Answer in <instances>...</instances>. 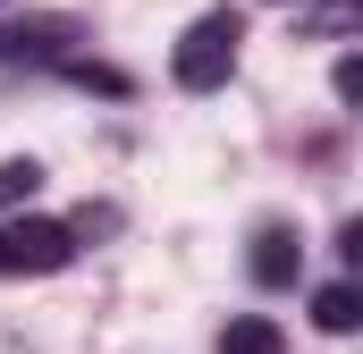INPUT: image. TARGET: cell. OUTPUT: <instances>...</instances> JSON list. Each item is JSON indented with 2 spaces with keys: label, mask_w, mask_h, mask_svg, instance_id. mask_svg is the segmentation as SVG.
Returning <instances> with one entry per match:
<instances>
[{
  "label": "cell",
  "mask_w": 363,
  "mask_h": 354,
  "mask_svg": "<svg viewBox=\"0 0 363 354\" xmlns=\"http://www.w3.org/2000/svg\"><path fill=\"white\" fill-rule=\"evenodd\" d=\"M237 42H245V17H237V8H211V17H194V25L178 34V51H169V76H178L186 93L228 85V68H237Z\"/></svg>",
  "instance_id": "cell-1"
},
{
  "label": "cell",
  "mask_w": 363,
  "mask_h": 354,
  "mask_svg": "<svg viewBox=\"0 0 363 354\" xmlns=\"http://www.w3.org/2000/svg\"><path fill=\"white\" fill-rule=\"evenodd\" d=\"M77 262V228L60 219H9L0 228V278H51Z\"/></svg>",
  "instance_id": "cell-2"
},
{
  "label": "cell",
  "mask_w": 363,
  "mask_h": 354,
  "mask_svg": "<svg viewBox=\"0 0 363 354\" xmlns=\"http://www.w3.org/2000/svg\"><path fill=\"white\" fill-rule=\"evenodd\" d=\"M77 42V17H26V25H0V59H60Z\"/></svg>",
  "instance_id": "cell-3"
},
{
  "label": "cell",
  "mask_w": 363,
  "mask_h": 354,
  "mask_svg": "<svg viewBox=\"0 0 363 354\" xmlns=\"http://www.w3.org/2000/svg\"><path fill=\"white\" fill-rule=\"evenodd\" d=\"M296 270H304L296 228H262V236H254V278H262V287H296Z\"/></svg>",
  "instance_id": "cell-4"
},
{
  "label": "cell",
  "mask_w": 363,
  "mask_h": 354,
  "mask_svg": "<svg viewBox=\"0 0 363 354\" xmlns=\"http://www.w3.org/2000/svg\"><path fill=\"white\" fill-rule=\"evenodd\" d=\"M220 354H287V338H279V321H262V312H237L220 329Z\"/></svg>",
  "instance_id": "cell-5"
},
{
  "label": "cell",
  "mask_w": 363,
  "mask_h": 354,
  "mask_svg": "<svg viewBox=\"0 0 363 354\" xmlns=\"http://www.w3.org/2000/svg\"><path fill=\"white\" fill-rule=\"evenodd\" d=\"M313 321H321L330 338H347V329L363 321V295L347 287V278H338V287H321V295H313Z\"/></svg>",
  "instance_id": "cell-6"
},
{
  "label": "cell",
  "mask_w": 363,
  "mask_h": 354,
  "mask_svg": "<svg viewBox=\"0 0 363 354\" xmlns=\"http://www.w3.org/2000/svg\"><path fill=\"white\" fill-rule=\"evenodd\" d=\"M43 185V161H0V202H26Z\"/></svg>",
  "instance_id": "cell-7"
},
{
  "label": "cell",
  "mask_w": 363,
  "mask_h": 354,
  "mask_svg": "<svg viewBox=\"0 0 363 354\" xmlns=\"http://www.w3.org/2000/svg\"><path fill=\"white\" fill-rule=\"evenodd\" d=\"M68 76H77V85H93V93H127V76H118V68H93V59H68Z\"/></svg>",
  "instance_id": "cell-8"
},
{
  "label": "cell",
  "mask_w": 363,
  "mask_h": 354,
  "mask_svg": "<svg viewBox=\"0 0 363 354\" xmlns=\"http://www.w3.org/2000/svg\"><path fill=\"white\" fill-rule=\"evenodd\" d=\"M0 8H9V0H0Z\"/></svg>",
  "instance_id": "cell-9"
}]
</instances>
